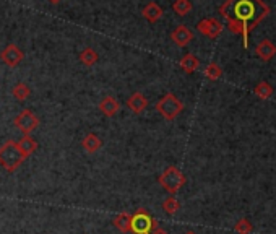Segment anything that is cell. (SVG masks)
Instances as JSON below:
<instances>
[{"instance_id":"6da1fadb","label":"cell","mask_w":276,"mask_h":234,"mask_svg":"<svg viewBox=\"0 0 276 234\" xmlns=\"http://www.w3.org/2000/svg\"><path fill=\"white\" fill-rule=\"evenodd\" d=\"M220 13L232 33L242 34L244 48L247 49L250 31L270 13V7L262 0H226L220 7Z\"/></svg>"},{"instance_id":"7a4b0ae2","label":"cell","mask_w":276,"mask_h":234,"mask_svg":"<svg viewBox=\"0 0 276 234\" xmlns=\"http://www.w3.org/2000/svg\"><path fill=\"white\" fill-rule=\"evenodd\" d=\"M25 161V155L21 153L18 145L13 140H8L0 146V166L7 169L8 173H13L15 169Z\"/></svg>"},{"instance_id":"3957f363","label":"cell","mask_w":276,"mask_h":234,"mask_svg":"<svg viewBox=\"0 0 276 234\" xmlns=\"http://www.w3.org/2000/svg\"><path fill=\"white\" fill-rule=\"evenodd\" d=\"M160 184L164 190L169 192V194H177L185 184V176L182 174L177 168L171 166L160 176Z\"/></svg>"},{"instance_id":"277c9868","label":"cell","mask_w":276,"mask_h":234,"mask_svg":"<svg viewBox=\"0 0 276 234\" xmlns=\"http://www.w3.org/2000/svg\"><path fill=\"white\" fill-rule=\"evenodd\" d=\"M182 109H184V104H182L180 99L175 98L172 93L164 95L160 99V103L156 104V111L164 117V119H167V120L175 119V117L182 113Z\"/></svg>"},{"instance_id":"5b68a950","label":"cell","mask_w":276,"mask_h":234,"mask_svg":"<svg viewBox=\"0 0 276 234\" xmlns=\"http://www.w3.org/2000/svg\"><path fill=\"white\" fill-rule=\"evenodd\" d=\"M155 220L146 210H138L132 215V233L133 234H150L151 230H155Z\"/></svg>"},{"instance_id":"8992f818","label":"cell","mask_w":276,"mask_h":234,"mask_svg":"<svg viewBox=\"0 0 276 234\" xmlns=\"http://www.w3.org/2000/svg\"><path fill=\"white\" fill-rule=\"evenodd\" d=\"M15 125L20 128V130L25 133V135H29L34 128L39 125V119L36 117V114L29 109H23L21 113L15 117Z\"/></svg>"},{"instance_id":"52a82bcc","label":"cell","mask_w":276,"mask_h":234,"mask_svg":"<svg viewBox=\"0 0 276 234\" xmlns=\"http://www.w3.org/2000/svg\"><path fill=\"white\" fill-rule=\"evenodd\" d=\"M222 23L216 18H205L202 21H198L197 29L200 31L203 36H207L210 39H216L222 33Z\"/></svg>"},{"instance_id":"ba28073f","label":"cell","mask_w":276,"mask_h":234,"mask_svg":"<svg viewBox=\"0 0 276 234\" xmlns=\"http://www.w3.org/2000/svg\"><path fill=\"white\" fill-rule=\"evenodd\" d=\"M23 51L16 44H8L2 52H0V58H2L3 63H7L8 67H16L23 60Z\"/></svg>"},{"instance_id":"9c48e42d","label":"cell","mask_w":276,"mask_h":234,"mask_svg":"<svg viewBox=\"0 0 276 234\" xmlns=\"http://www.w3.org/2000/svg\"><path fill=\"white\" fill-rule=\"evenodd\" d=\"M171 39L174 41L175 44L179 46V48H185L187 44L192 43L193 33H192L190 29L187 28L185 25H179V26L175 28L174 31L171 33Z\"/></svg>"},{"instance_id":"30bf717a","label":"cell","mask_w":276,"mask_h":234,"mask_svg":"<svg viewBox=\"0 0 276 234\" xmlns=\"http://www.w3.org/2000/svg\"><path fill=\"white\" fill-rule=\"evenodd\" d=\"M257 56L262 58V60H272V58L276 56V46L272 43L270 39H263L258 43L257 46Z\"/></svg>"},{"instance_id":"8fae6325","label":"cell","mask_w":276,"mask_h":234,"mask_svg":"<svg viewBox=\"0 0 276 234\" xmlns=\"http://www.w3.org/2000/svg\"><path fill=\"white\" fill-rule=\"evenodd\" d=\"M127 106L130 111H133L135 114H140L146 109V106H148V99H146L142 93H133V95L127 99Z\"/></svg>"},{"instance_id":"7c38bea8","label":"cell","mask_w":276,"mask_h":234,"mask_svg":"<svg viewBox=\"0 0 276 234\" xmlns=\"http://www.w3.org/2000/svg\"><path fill=\"white\" fill-rule=\"evenodd\" d=\"M119 109H120V104L112 96H106L103 101L99 103V111H101V113L104 116H108V117L115 116L117 113H119Z\"/></svg>"},{"instance_id":"4fadbf2b","label":"cell","mask_w":276,"mask_h":234,"mask_svg":"<svg viewBox=\"0 0 276 234\" xmlns=\"http://www.w3.org/2000/svg\"><path fill=\"white\" fill-rule=\"evenodd\" d=\"M143 18H146L150 23H156L163 16V8L156 2H150L145 5V8L142 10Z\"/></svg>"},{"instance_id":"5bb4252c","label":"cell","mask_w":276,"mask_h":234,"mask_svg":"<svg viewBox=\"0 0 276 234\" xmlns=\"http://www.w3.org/2000/svg\"><path fill=\"white\" fill-rule=\"evenodd\" d=\"M16 145H18V148H20L21 153L25 155V158H28L29 155H33L38 148L36 140H34L33 137H29V135H25L20 142H16Z\"/></svg>"},{"instance_id":"9a60e30c","label":"cell","mask_w":276,"mask_h":234,"mask_svg":"<svg viewBox=\"0 0 276 234\" xmlns=\"http://www.w3.org/2000/svg\"><path fill=\"white\" fill-rule=\"evenodd\" d=\"M180 67L185 73H193V72H197L198 67H200V60H198L193 54H185L180 58Z\"/></svg>"},{"instance_id":"2e32d148","label":"cell","mask_w":276,"mask_h":234,"mask_svg":"<svg viewBox=\"0 0 276 234\" xmlns=\"http://www.w3.org/2000/svg\"><path fill=\"white\" fill-rule=\"evenodd\" d=\"M83 148L88 151V153H96V151L103 146V140L99 138L96 133H88V135L83 138Z\"/></svg>"},{"instance_id":"e0dca14e","label":"cell","mask_w":276,"mask_h":234,"mask_svg":"<svg viewBox=\"0 0 276 234\" xmlns=\"http://www.w3.org/2000/svg\"><path fill=\"white\" fill-rule=\"evenodd\" d=\"M114 226L122 233H130V230H132V215L119 213L114 218Z\"/></svg>"},{"instance_id":"ac0fdd59","label":"cell","mask_w":276,"mask_h":234,"mask_svg":"<svg viewBox=\"0 0 276 234\" xmlns=\"http://www.w3.org/2000/svg\"><path fill=\"white\" fill-rule=\"evenodd\" d=\"M98 58H99L98 52L95 49H91V48H86V49H83L80 52V60L83 62L86 67H93L98 62Z\"/></svg>"},{"instance_id":"d6986e66","label":"cell","mask_w":276,"mask_h":234,"mask_svg":"<svg viewBox=\"0 0 276 234\" xmlns=\"http://www.w3.org/2000/svg\"><path fill=\"white\" fill-rule=\"evenodd\" d=\"M172 10L179 16H185L192 11V2L190 0H175L174 5H172Z\"/></svg>"},{"instance_id":"ffe728a7","label":"cell","mask_w":276,"mask_h":234,"mask_svg":"<svg viewBox=\"0 0 276 234\" xmlns=\"http://www.w3.org/2000/svg\"><path fill=\"white\" fill-rule=\"evenodd\" d=\"M255 95L260 98V99H268L270 96L273 95V86L268 83V81H260L257 86H255V90H254Z\"/></svg>"},{"instance_id":"44dd1931","label":"cell","mask_w":276,"mask_h":234,"mask_svg":"<svg viewBox=\"0 0 276 234\" xmlns=\"http://www.w3.org/2000/svg\"><path fill=\"white\" fill-rule=\"evenodd\" d=\"M11 95H13V98L20 99V101H25V99L31 95V90H29V86L25 83H16L11 88Z\"/></svg>"},{"instance_id":"7402d4cb","label":"cell","mask_w":276,"mask_h":234,"mask_svg":"<svg viewBox=\"0 0 276 234\" xmlns=\"http://www.w3.org/2000/svg\"><path fill=\"white\" fill-rule=\"evenodd\" d=\"M163 208H164V212H166L167 215H175L179 212V208H180V202L177 200L175 197H167L166 200L163 202Z\"/></svg>"},{"instance_id":"603a6c76","label":"cell","mask_w":276,"mask_h":234,"mask_svg":"<svg viewBox=\"0 0 276 234\" xmlns=\"http://www.w3.org/2000/svg\"><path fill=\"white\" fill-rule=\"evenodd\" d=\"M205 77H207L208 80H220L222 77V70L221 67L218 65V63L211 62L207 65V68H205Z\"/></svg>"},{"instance_id":"cb8c5ba5","label":"cell","mask_w":276,"mask_h":234,"mask_svg":"<svg viewBox=\"0 0 276 234\" xmlns=\"http://www.w3.org/2000/svg\"><path fill=\"white\" fill-rule=\"evenodd\" d=\"M234 231L237 234H250L254 231V226H252V223L247 218H240L236 223V226H234Z\"/></svg>"},{"instance_id":"d4e9b609","label":"cell","mask_w":276,"mask_h":234,"mask_svg":"<svg viewBox=\"0 0 276 234\" xmlns=\"http://www.w3.org/2000/svg\"><path fill=\"white\" fill-rule=\"evenodd\" d=\"M150 234H167V233L164 231L163 228H158V226H156L155 230H151V233H150Z\"/></svg>"},{"instance_id":"484cf974","label":"cell","mask_w":276,"mask_h":234,"mask_svg":"<svg viewBox=\"0 0 276 234\" xmlns=\"http://www.w3.org/2000/svg\"><path fill=\"white\" fill-rule=\"evenodd\" d=\"M51 3H58V2H62V0H49Z\"/></svg>"},{"instance_id":"4316f807","label":"cell","mask_w":276,"mask_h":234,"mask_svg":"<svg viewBox=\"0 0 276 234\" xmlns=\"http://www.w3.org/2000/svg\"><path fill=\"white\" fill-rule=\"evenodd\" d=\"M185 234H197V233H193V231H189V233H185Z\"/></svg>"}]
</instances>
